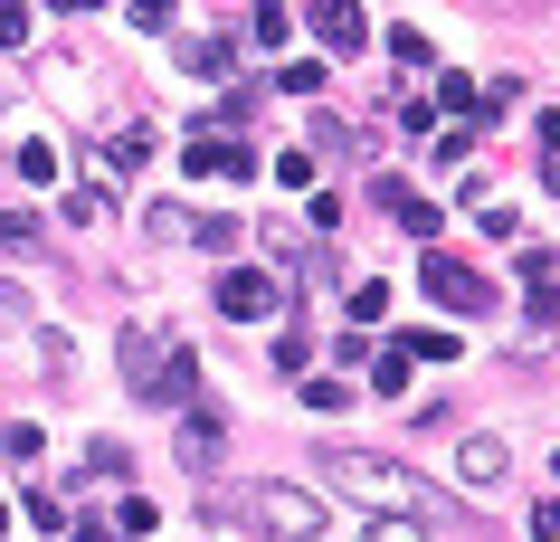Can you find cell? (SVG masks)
Returning <instances> with one entry per match:
<instances>
[{
    "label": "cell",
    "mask_w": 560,
    "mask_h": 542,
    "mask_svg": "<svg viewBox=\"0 0 560 542\" xmlns=\"http://www.w3.org/2000/svg\"><path fill=\"white\" fill-rule=\"evenodd\" d=\"M389 314V286H352V324H381Z\"/></svg>",
    "instance_id": "603a6c76"
},
{
    "label": "cell",
    "mask_w": 560,
    "mask_h": 542,
    "mask_svg": "<svg viewBox=\"0 0 560 542\" xmlns=\"http://www.w3.org/2000/svg\"><path fill=\"white\" fill-rule=\"evenodd\" d=\"M20 324H30V296H20V286L0 276V333H20Z\"/></svg>",
    "instance_id": "d4e9b609"
},
{
    "label": "cell",
    "mask_w": 560,
    "mask_h": 542,
    "mask_svg": "<svg viewBox=\"0 0 560 542\" xmlns=\"http://www.w3.org/2000/svg\"><path fill=\"white\" fill-rule=\"evenodd\" d=\"M371 542H428V523H418V514H381V523H371Z\"/></svg>",
    "instance_id": "d6986e66"
},
{
    "label": "cell",
    "mask_w": 560,
    "mask_h": 542,
    "mask_svg": "<svg viewBox=\"0 0 560 542\" xmlns=\"http://www.w3.org/2000/svg\"><path fill=\"white\" fill-rule=\"evenodd\" d=\"M371 200H381V210H389V219H399V229H409V239H418V247H438V200H418L409 181H389V172H381V181H371Z\"/></svg>",
    "instance_id": "52a82bcc"
},
{
    "label": "cell",
    "mask_w": 560,
    "mask_h": 542,
    "mask_svg": "<svg viewBox=\"0 0 560 542\" xmlns=\"http://www.w3.org/2000/svg\"><path fill=\"white\" fill-rule=\"evenodd\" d=\"M418 286H428L446 314H485V304H494V286H485L466 257H446V247H428V257H418Z\"/></svg>",
    "instance_id": "277c9868"
},
{
    "label": "cell",
    "mask_w": 560,
    "mask_h": 542,
    "mask_svg": "<svg viewBox=\"0 0 560 542\" xmlns=\"http://www.w3.org/2000/svg\"><path fill=\"white\" fill-rule=\"evenodd\" d=\"M314 38H324L332 58H361V48H371V20H361V0H314Z\"/></svg>",
    "instance_id": "ba28073f"
},
{
    "label": "cell",
    "mask_w": 560,
    "mask_h": 542,
    "mask_svg": "<svg viewBox=\"0 0 560 542\" xmlns=\"http://www.w3.org/2000/svg\"><path fill=\"white\" fill-rule=\"evenodd\" d=\"M180 67H190V77H237V58H229V38H200V48H190V58H180Z\"/></svg>",
    "instance_id": "5bb4252c"
},
{
    "label": "cell",
    "mask_w": 560,
    "mask_h": 542,
    "mask_svg": "<svg viewBox=\"0 0 560 542\" xmlns=\"http://www.w3.org/2000/svg\"><path fill=\"white\" fill-rule=\"evenodd\" d=\"M266 247H276V267H285V276L304 267V229H295V219H266Z\"/></svg>",
    "instance_id": "8fae6325"
},
{
    "label": "cell",
    "mask_w": 560,
    "mask_h": 542,
    "mask_svg": "<svg viewBox=\"0 0 560 542\" xmlns=\"http://www.w3.org/2000/svg\"><path fill=\"white\" fill-rule=\"evenodd\" d=\"M219 438H229L219 400H190V410H180V438H172V457L190 466V476H209V466H219Z\"/></svg>",
    "instance_id": "8992f818"
},
{
    "label": "cell",
    "mask_w": 560,
    "mask_h": 542,
    "mask_svg": "<svg viewBox=\"0 0 560 542\" xmlns=\"http://www.w3.org/2000/svg\"><path fill=\"white\" fill-rule=\"evenodd\" d=\"M48 10H95V0H48Z\"/></svg>",
    "instance_id": "f1b7e54d"
},
{
    "label": "cell",
    "mask_w": 560,
    "mask_h": 542,
    "mask_svg": "<svg viewBox=\"0 0 560 542\" xmlns=\"http://www.w3.org/2000/svg\"><path fill=\"white\" fill-rule=\"evenodd\" d=\"M532 134H541V152H560V105H541V124H532Z\"/></svg>",
    "instance_id": "4316f807"
},
{
    "label": "cell",
    "mask_w": 560,
    "mask_h": 542,
    "mask_svg": "<svg viewBox=\"0 0 560 542\" xmlns=\"http://www.w3.org/2000/svg\"><path fill=\"white\" fill-rule=\"evenodd\" d=\"M532 542H560V505H532Z\"/></svg>",
    "instance_id": "484cf974"
},
{
    "label": "cell",
    "mask_w": 560,
    "mask_h": 542,
    "mask_svg": "<svg viewBox=\"0 0 560 542\" xmlns=\"http://www.w3.org/2000/svg\"><path fill=\"white\" fill-rule=\"evenodd\" d=\"M20 181H58V152H48V143H20Z\"/></svg>",
    "instance_id": "44dd1931"
},
{
    "label": "cell",
    "mask_w": 560,
    "mask_h": 542,
    "mask_svg": "<svg viewBox=\"0 0 560 542\" xmlns=\"http://www.w3.org/2000/svg\"><path fill=\"white\" fill-rule=\"evenodd\" d=\"M276 181H285V191H314V143H295V152H276Z\"/></svg>",
    "instance_id": "2e32d148"
},
{
    "label": "cell",
    "mask_w": 560,
    "mask_h": 542,
    "mask_svg": "<svg viewBox=\"0 0 560 542\" xmlns=\"http://www.w3.org/2000/svg\"><path fill=\"white\" fill-rule=\"evenodd\" d=\"M409 361H456V333H389Z\"/></svg>",
    "instance_id": "4fadbf2b"
},
{
    "label": "cell",
    "mask_w": 560,
    "mask_h": 542,
    "mask_svg": "<svg viewBox=\"0 0 560 542\" xmlns=\"http://www.w3.org/2000/svg\"><path fill=\"white\" fill-rule=\"evenodd\" d=\"M503 466H513L503 438H456V485H503Z\"/></svg>",
    "instance_id": "9c48e42d"
},
{
    "label": "cell",
    "mask_w": 560,
    "mask_h": 542,
    "mask_svg": "<svg viewBox=\"0 0 560 542\" xmlns=\"http://www.w3.org/2000/svg\"><path fill=\"white\" fill-rule=\"evenodd\" d=\"M30 38V0H0V48H20Z\"/></svg>",
    "instance_id": "cb8c5ba5"
},
{
    "label": "cell",
    "mask_w": 560,
    "mask_h": 542,
    "mask_svg": "<svg viewBox=\"0 0 560 542\" xmlns=\"http://www.w3.org/2000/svg\"><path fill=\"white\" fill-rule=\"evenodd\" d=\"M237 505H247V523L276 533V542H314V533H324V514H314L304 485H237Z\"/></svg>",
    "instance_id": "3957f363"
},
{
    "label": "cell",
    "mask_w": 560,
    "mask_h": 542,
    "mask_svg": "<svg viewBox=\"0 0 560 542\" xmlns=\"http://www.w3.org/2000/svg\"><path fill=\"white\" fill-rule=\"evenodd\" d=\"M105 210H115V191H105V181H77V191H67V229H95Z\"/></svg>",
    "instance_id": "30bf717a"
},
{
    "label": "cell",
    "mask_w": 560,
    "mask_h": 542,
    "mask_svg": "<svg viewBox=\"0 0 560 542\" xmlns=\"http://www.w3.org/2000/svg\"><path fill=\"white\" fill-rule=\"evenodd\" d=\"M67 542H115V533H105V523H86V533H67Z\"/></svg>",
    "instance_id": "83f0119b"
},
{
    "label": "cell",
    "mask_w": 560,
    "mask_h": 542,
    "mask_svg": "<svg viewBox=\"0 0 560 542\" xmlns=\"http://www.w3.org/2000/svg\"><path fill=\"white\" fill-rule=\"evenodd\" d=\"M30 371H38V381H58V371H67V333H30Z\"/></svg>",
    "instance_id": "9a60e30c"
},
{
    "label": "cell",
    "mask_w": 560,
    "mask_h": 542,
    "mask_svg": "<svg viewBox=\"0 0 560 542\" xmlns=\"http://www.w3.org/2000/svg\"><path fill=\"white\" fill-rule=\"evenodd\" d=\"M143 229H152V247H172V239H190V219H180V200H162V210H143Z\"/></svg>",
    "instance_id": "e0dca14e"
},
{
    "label": "cell",
    "mask_w": 560,
    "mask_h": 542,
    "mask_svg": "<svg viewBox=\"0 0 560 542\" xmlns=\"http://www.w3.org/2000/svg\"><path fill=\"white\" fill-rule=\"evenodd\" d=\"M115 353H124V391H133V400H172V410L200 400V361H190V343H172L152 314H124Z\"/></svg>",
    "instance_id": "6da1fadb"
},
{
    "label": "cell",
    "mask_w": 560,
    "mask_h": 542,
    "mask_svg": "<svg viewBox=\"0 0 560 542\" xmlns=\"http://www.w3.org/2000/svg\"><path fill=\"white\" fill-rule=\"evenodd\" d=\"M152 523H162V514H152L143 495H124V505H115V533H152Z\"/></svg>",
    "instance_id": "ffe728a7"
},
{
    "label": "cell",
    "mask_w": 560,
    "mask_h": 542,
    "mask_svg": "<svg viewBox=\"0 0 560 542\" xmlns=\"http://www.w3.org/2000/svg\"><path fill=\"white\" fill-rule=\"evenodd\" d=\"M324 485H332V495H352V505H371V514H418V523L438 514V495H428V485H418L409 466H399V457L332 448V457H324Z\"/></svg>",
    "instance_id": "7a4b0ae2"
},
{
    "label": "cell",
    "mask_w": 560,
    "mask_h": 542,
    "mask_svg": "<svg viewBox=\"0 0 560 542\" xmlns=\"http://www.w3.org/2000/svg\"><path fill=\"white\" fill-rule=\"evenodd\" d=\"M190 239H200V247H237V219L209 210V219H190Z\"/></svg>",
    "instance_id": "7402d4cb"
},
{
    "label": "cell",
    "mask_w": 560,
    "mask_h": 542,
    "mask_svg": "<svg viewBox=\"0 0 560 542\" xmlns=\"http://www.w3.org/2000/svg\"><path fill=\"white\" fill-rule=\"evenodd\" d=\"M180 162H190V172H200V181H209V172H229V162H237V152H229V143H209V134H200V143H190V152H180Z\"/></svg>",
    "instance_id": "ac0fdd59"
},
{
    "label": "cell",
    "mask_w": 560,
    "mask_h": 542,
    "mask_svg": "<svg viewBox=\"0 0 560 542\" xmlns=\"http://www.w3.org/2000/svg\"><path fill=\"white\" fill-rule=\"evenodd\" d=\"M0 533H10V495H0Z\"/></svg>",
    "instance_id": "f546056e"
},
{
    "label": "cell",
    "mask_w": 560,
    "mask_h": 542,
    "mask_svg": "<svg viewBox=\"0 0 560 542\" xmlns=\"http://www.w3.org/2000/svg\"><path fill=\"white\" fill-rule=\"evenodd\" d=\"M371 391H381V400H399V391H409V353H399V343H389V353L371 361Z\"/></svg>",
    "instance_id": "7c38bea8"
},
{
    "label": "cell",
    "mask_w": 560,
    "mask_h": 542,
    "mask_svg": "<svg viewBox=\"0 0 560 542\" xmlns=\"http://www.w3.org/2000/svg\"><path fill=\"white\" fill-rule=\"evenodd\" d=\"M219 314H229V324H266V314H285V276L229 267V276H219Z\"/></svg>",
    "instance_id": "5b68a950"
}]
</instances>
